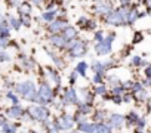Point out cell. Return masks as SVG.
<instances>
[{"label":"cell","instance_id":"6da1fadb","mask_svg":"<svg viewBox=\"0 0 151 133\" xmlns=\"http://www.w3.org/2000/svg\"><path fill=\"white\" fill-rule=\"evenodd\" d=\"M17 89H18V93H21L25 99H31V101H34L36 96H37L36 89H34V84H33L31 82H24V83L18 84Z\"/></svg>","mask_w":151,"mask_h":133},{"label":"cell","instance_id":"7a4b0ae2","mask_svg":"<svg viewBox=\"0 0 151 133\" xmlns=\"http://www.w3.org/2000/svg\"><path fill=\"white\" fill-rule=\"evenodd\" d=\"M28 112L30 115L37 120V121H47L49 118V111L45 108V107H40V105H33L28 108Z\"/></svg>","mask_w":151,"mask_h":133},{"label":"cell","instance_id":"3957f363","mask_svg":"<svg viewBox=\"0 0 151 133\" xmlns=\"http://www.w3.org/2000/svg\"><path fill=\"white\" fill-rule=\"evenodd\" d=\"M55 123H56V126H58L59 130H70V129L76 124V120H74V117L70 115V114H62V115H59V117L56 118Z\"/></svg>","mask_w":151,"mask_h":133},{"label":"cell","instance_id":"277c9868","mask_svg":"<svg viewBox=\"0 0 151 133\" xmlns=\"http://www.w3.org/2000/svg\"><path fill=\"white\" fill-rule=\"evenodd\" d=\"M68 49L71 56H82L86 52V46L83 41H73L71 44H68Z\"/></svg>","mask_w":151,"mask_h":133},{"label":"cell","instance_id":"5b68a950","mask_svg":"<svg viewBox=\"0 0 151 133\" xmlns=\"http://www.w3.org/2000/svg\"><path fill=\"white\" fill-rule=\"evenodd\" d=\"M124 121H126V118L122 114H113L108 120V126L111 129H120V127H123Z\"/></svg>","mask_w":151,"mask_h":133},{"label":"cell","instance_id":"8992f818","mask_svg":"<svg viewBox=\"0 0 151 133\" xmlns=\"http://www.w3.org/2000/svg\"><path fill=\"white\" fill-rule=\"evenodd\" d=\"M79 99H77V93H76L74 89H68L65 93H64V104L65 105H73L76 104Z\"/></svg>","mask_w":151,"mask_h":133},{"label":"cell","instance_id":"52a82bcc","mask_svg":"<svg viewBox=\"0 0 151 133\" xmlns=\"http://www.w3.org/2000/svg\"><path fill=\"white\" fill-rule=\"evenodd\" d=\"M96 126L98 124H93V123H80L79 124V130L83 132V133H95L96 132Z\"/></svg>","mask_w":151,"mask_h":133},{"label":"cell","instance_id":"ba28073f","mask_svg":"<svg viewBox=\"0 0 151 133\" xmlns=\"http://www.w3.org/2000/svg\"><path fill=\"white\" fill-rule=\"evenodd\" d=\"M95 11H96L98 14H101V15H110V12H111V8H110V5H108V3H105V2H101V3H98V5H96Z\"/></svg>","mask_w":151,"mask_h":133},{"label":"cell","instance_id":"9c48e42d","mask_svg":"<svg viewBox=\"0 0 151 133\" xmlns=\"http://www.w3.org/2000/svg\"><path fill=\"white\" fill-rule=\"evenodd\" d=\"M65 22H61V21H53L50 25H49V30L52 31V33H56V31H61L62 28H65Z\"/></svg>","mask_w":151,"mask_h":133},{"label":"cell","instance_id":"30bf717a","mask_svg":"<svg viewBox=\"0 0 151 133\" xmlns=\"http://www.w3.org/2000/svg\"><path fill=\"white\" fill-rule=\"evenodd\" d=\"M50 41H52V44L53 46H58V47H62V46H65V43H67V39L65 37H62V36H55V37H52L50 39Z\"/></svg>","mask_w":151,"mask_h":133},{"label":"cell","instance_id":"8fae6325","mask_svg":"<svg viewBox=\"0 0 151 133\" xmlns=\"http://www.w3.org/2000/svg\"><path fill=\"white\" fill-rule=\"evenodd\" d=\"M21 115H22V109H21V107L14 105V107L9 109V117H12V118H19Z\"/></svg>","mask_w":151,"mask_h":133},{"label":"cell","instance_id":"7c38bea8","mask_svg":"<svg viewBox=\"0 0 151 133\" xmlns=\"http://www.w3.org/2000/svg\"><path fill=\"white\" fill-rule=\"evenodd\" d=\"M139 120H141V117H139L135 111H132V112L126 117V121H127L129 126H132V124H135V123H139Z\"/></svg>","mask_w":151,"mask_h":133},{"label":"cell","instance_id":"4fadbf2b","mask_svg":"<svg viewBox=\"0 0 151 133\" xmlns=\"http://www.w3.org/2000/svg\"><path fill=\"white\" fill-rule=\"evenodd\" d=\"M111 127L108 126V124H104V123H98V126H96V132L95 133H111Z\"/></svg>","mask_w":151,"mask_h":133},{"label":"cell","instance_id":"5bb4252c","mask_svg":"<svg viewBox=\"0 0 151 133\" xmlns=\"http://www.w3.org/2000/svg\"><path fill=\"white\" fill-rule=\"evenodd\" d=\"M105 118H107V112H104V111H98V112L93 115V120L98 121V123H102Z\"/></svg>","mask_w":151,"mask_h":133},{"label":"cell","instance_id":"9a60e30c","mask_svg":"<svg viewBox=\"0 0 151 133\" xmlns=\"http://www.w3.org/2000/svg\"><path fill=\"white\" fill-rule=\"evenodd\" d=\"M86 70H88V65H86L85 62H80V64L77 65V70H76V71H77L79 74H82V76H85V74H86Z\"/></svg>","mask_w":151,"mask_h":133},{"label":"cell","instance_id":"2e32d148","mask_svg":"<svg viewBox=\"0 0 151 133\" xmlns=\"http://www.w3.org/2000/svg\"><path fill=\"white\" fill-rule=\"evenodd\" d=\"M76 36H77V33H76L74 28H67V30H65V36H64V37H65L67 40H68V39H74Z\"/></svg>","mask_w":151,"mask_h":133},{"label":"cell","instance_id":"e0dca14e","mask_svg":"<svg viewBox=\"0 0 151 133\" xmlns=\"http://www.w3.org/2000/svg\"><path fill=\"white\" fill-rule=\"evenodd\" d=\"M95 93H96V95H101V96H104V95L107 93V87H105V86H102V84H99V86H96V89H95Z\"/></svg>","mask_w":151,"mask_h":133},{"label":"cell","instance_id":"ac0fdd59","mask_svg":"<svg viewBox=\"0 0 151 133\" xmlns=\"http://www.w3.org/2000/svg\"><path fill=\"white\" fill-rule=\"evenodd\" d=\"M43 18H45V21H52V22H53V18H55V11L43 14Z\"/></svg>","mask_w":151,"mask_h":133},{"label":"cell","instance_id":"d6986e66","mask_svg":"<svg viewBox=\"0 0 151 133\" xmlns=\"http://www.w3.org/2000/svg\"><path fill=\"white\" fill-rule=\"evenodd\" d=\"M9 22H11V25L14 28H19V25H21V21L17 19V18H9Z\"/></svg>","mask_w":151,"mask_h":133},{"label":"cell","instance_id":"ffe728a7","mask_svg":"<svg viewBox=\"0 0 151 133\" xmlns=\"http://www.w3.org/2000/svg\"><path fill=\"white\" fill-rule=\"evenodd\" d=\"M19 12H21L22 15H27V14H30V6H28V5H21V8H19Z\"/></svg>","mask_w":151,"mask_h":133},{"label":"cell","instance_id":"44dd1931","mask_svg":"<svg viewBox=\"0 0 151 133\" xmlns=\"http://www.w3.org/2000/svg\"><path fill=\"white\" fill-rule=\"evenodd\" d=\"M145 73H147V76H148V79H151V65L148 66V68L145 70Z\"/></svg>","mask_w":151,"mask_h":133},{"label":"cell","instance_id":"7402d4cb","mask_svg":"<svg viewBox=\"0 0 151 133\" xmlns=\"http://www.w3.org/2000/svg\"><path fill=\"white\" fill-rule=\"evenodd\" d=\"M5 44H6V40L3 37H0V46H5Z\"/></svg>","mask_w":151,"mask_h":133},{"label":"cell","instance_id":"603a6c76","mask_svg":"<svg viewBox=\"0 0 151 133\" xmlns=\"http://www.w3.org/2000/svg\"><path fill=\"white\" fill-rule=\"evenodd\" d=\"M33 2H34L36 5H40V2H42V0H33Z\"/></svg>","mask_w":151,"mask_h":133},{"label":"cell","instance_id":"cb8c5ba5","mask_svg":"<svg viewBox=\"0 0 151 133\" xmlns=\"http://www.w3.org/2000/svg\"><path fill=\"white\" fill-rule=\"evenodd\" d=\"M148 6L151 8V0H148Z\"/></svg>","mask_w":151,"mask_h":133},{"label":"cell","instance_id":"d4e9b609","mask_svg":"<svg viewBox=\"0 0 151 133\" xmlns=\"http://www.w3.org/2000/svg\"><path fill=\"white\" fill-rule=\"evenodd\" d=\"M150 109H151V101H150Z\"/></svg>","mask_w":151,"mask_h":133},{"label":"cell","instance_id":"484cf974","mask_svg":"<svg viewBox=\"0 0 151 133\" xmlns=\"http://www.w3.org/2000/svg\"><path fill=\"white\" fill-rule=\"evenodd\" d=\"M31 133H37V132H31Z\"/></svg>","mask_w":151,"mask_h":133},{"label":"cell","instance_id":"4316f807","mask_svg":"<svg viewBox=\"0 0 151 133\" xmlns=\"http://www.w3.org/2000/svg\"><path fill=\"white\" fill-rule=\"evenodd\" d=\"M70 133H76V132H70Z\"/></svg>","mask_w":151,"mask_h":133},{"label":"cell","instance_id":"83f0119b","mask_svg":"<svg viewBox=\"0 0 151 133\" xmlns=\"http://www.w3.org/2000/svg\"><path fill=\"white\" fill-rule=\"evenodd\" d=\"M150 15H151V14H150Z\"/></svg>","mask_w":151,"mask_h":133}]
</instances>
